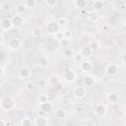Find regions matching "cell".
Segmentation results:
<instances>
[{
	"instance_id": "cell-1",
	"label": "cell",
	"mask_w": 126,
	"mask_h": 126,
	"mask_svg": "<svg viewBox=\"0 0 126 126\" xmlns=\"http://www.w3.org/2000/svg\"><path fill=\"white\" fill-rule=\"evenodd\" d=\"M14 107H15V99L12 96L6 95V96H3L0 99V108H1V110L8 112V111H11Z\"/></svg>"
},
{
	"instance_id": "cell-2",
	"label": "cell",
	"mask_w": 126,
	"mask_h": 126,
	"mask_svg": "<svg viewBox=\"0 0 126 126\" xmlns=\"http://www.w3.org/2000/svg\"><path fill=\"white\" fill-rule=\"evenodd\" d=\"M45 29H46V32H47L48 34L55 35L58 32H60V29H61V28L59 27L57 21H55V20H51V21H49V22L46 24Z\"/></svg>"
},
{
	"instance_id": "cell-3",
	"label": "cell",
	"mask_w": 126,
	"mask_h": 126,
	"mask_svg": "<svg viewBox=\"0 0 126 126\" xmlns=\"http://www.w3.org/2000/svg\"><path fill=\"white\" fill-rule=\"evenodd\" d=\"M61 76H62V79H63L65 82H67V83H73V82L76 81V78H77L76 73H75L73 70L69 69V68L64 69Z\"/></svg>"
},
{
	"instance_id": "cell-4",
	"label": "cell",
	"mask_w": 126,
	"mask_h": 126,
	"mask_svg": "<svg viewBox=\"0 0 126 126\" xmlns=\"http://www.w3.org/2000/svg\"><path fill=\"white\" fill-rule=\"evenodd\" d=\"M94 112L97 117L103 118L107 114V109H106L105 105H103L102 103H97L94 106Z\"/></svg>"
},
{
	"instance_id": "cell-5",
	"label": "cell",
	"mask_w": 126,
	"mask_h": 126,
	"mask_svg": "<svg viewBox=\"0 0 126 126\" xmlns=\"http://www.w3.org/2000/svg\"><path fill=\"white\" fill-rule=\"evenodd\" d=\"M21 45H22V42H21L20 38H18V37H12L8 41V48L12 51L18 50L21 47Z\"/></svg>"
},
{
	"instance_id": "cell-6",
	"label": "cell",
	"mask_w": 126,
	"mask_h": 126,
	"mask_svg": "<svg viewBox=\"0 0 126 126\" xmlns=\"http://www.w3.org/2000/svg\"><path fill=\"white\" fill-rule=\"evenodd\" d=\"M18 76L20 79L24 80V79H29L32 76V71L28 66H22L19 70H18Z\"/></svg>"
},
{
	"instance_id": "cell-7",
	"label": "cell",
	"mask_w": 126,
	"mask_h": 126,
	"mask_svg": "<svg viewBox=\"0 0 126 126\" xmlns=\"http://www.w3.org/2000/svg\"><path fill=\"white\" fill-rule=\"evenodd\" d=\"M74 95L76 98L78 99H81V98H84L86 95H87V88L84 87V86H79V87H76L74 89V92H73Z\"/></svg>"
},
{
	"instance_id": "cell-8",
	"label": "cell",
	"mask_w": 126,
	"mask_h": 126,
	"mask_svg": "<svg viewBox=\"0 0 126 126\" xmlns=\"http://www.w3.org/2000/svg\"><path fill=\"white\" fill-rule=\"evenodd\" d=\"M118 71H119V67L117 64H114V63H110L106 66L105 68V73L106 75L112 77V76H116L118 74Z\"/></svg>"
},
{
	"instance_id": "cell-9",
	"label": "cell",
	"mask_w": 126,
	"mask_h": 126,
	"mask_svg": "<svg viewBox=\"0 0 126 126\" xmlns=\"http://www.w3.org/2000/svg\"><path fill=\"white\" fill-rule=\"evenodd\" d=\"M0 27H1L2 32H7V31H10L14 26H13L10 18H4V19H2V21L0 23Z\"/></svg>"
},
{
	"instance_id": "cell-10",
	"label": "cell",
	"mask_w": 126,
	"mask_h": 126,
	"mask_svg": "<svg viewBox=\"0 0 126 126\" xmlns=\"http://www.w3.org/2000/svg\"><path fill=\"white\" fill-rule=\"evenodd\" d=\"M95 83V78L93 75L87 74L83 77V84L84 87H93Z\"/></svg>"
},
{
	"instance_id": "cell-11",
	"label": "cell",
	"mask_w": 126,
	"mask_h": 126,
	"mask_svg": "<svg viewBox=\"0 0 126 126\" xmlns=\"http://www.w3.org/2000/svg\"><path fill=\"white\" fill-rule=\"evenodd\" d=\"M11 21H12L13 26L16 27V28H19V27H21V26L24 25V18H23V16L18 15V14L14 15V16L11 18Z\"/></svg>"
},
{
	"instance_id": "cell-12",
	"label": "cell",
	"mask_w": 126,
	"mask_h": 126,
	"mask_svg": "<svg viewBox=\"0 0 126 126\" xmlns=\"http://www.w3.org/2000/svg\"><path fill=\"white\" fill-rule=\"evenodd\" d=\"M80 69H81V71L84 72V73H89V72L92 71V69H93V64H92V62L89 61V60H84V61L81 63V65H80Z\"/></svg>"
},
{
	"instance_id": "cell-13",
	"label": "cell",
	"mask_w": 126,
	"mask_h": 126,
	"mask_svg": "<svg viewBox=\"0 0 126 126\" xmlns=\"http://www.w3.org/2000/svg\"><path fill=\"white\" fill-rule=\"evenodd\" d=\"M35 126H46L47 125V118L44 116H38L36 115L33 120Z\"/></svg>"
},
{
	"instance_id": "cell-14",
	"label": "cell",
	"mask_w": 126,
	"mask_h": 126,
	"mask_svg": "<svg viewBox=\"0 0 126 126\" xmlns=\"http://www.w3.org/2000/svg\"><path fill=\"white\" fill-rule=\"evenodd\" d=\"M73 4H74V7L80 11V10L86 9V7L88 5V1L87 0H75Z\"/></svg>"
},
{
	"instance_id": "cell-15",
	"label": "cell",
	"mask_w": 126,
	"mask_h": 126,
	"mask_svg": "<svg viewBox=\"0 0 126 126\" xmlns=\"http://www.w3.org/2000/svg\"><path fill=\"white\" fill-rule=\"evenodd\" d=\"M80 53L83 55L84 58H87V57H89V56L92 55L93 51H92L90 45H84V46L81 47V49H80Z\"/></svg>"
},
{
	"instance_id": "cell-16",
	"label": "cell",
	"mask_w": 126,
	"mask_h": 126,
	"mask_svg": "<svg viewBox=\"0 0 126 126\" xmlns=\"http://www.w3.org/2000/svg\"><path fill=\"white\" fill-rule=\"evenodd\" d=\"M48 83H49L51 86L54 87V86H56L57 84L61 83V79H60V77H59L58 75L52 74V75H50L49 78H48Z\"/></svg>"
},
{
	"instance_id": "cell-17",
	"label": "cell",
	"mask_w": 126,
	"mask_h": 126,
	"mask_svg": "<svg viewBox=\"0 0 126 126\" xmlns=\"http://www.w3.org/2000/svg\"><path fill=\"white\" fill-rule=\"evenodd\" d=\"M106 99H107L108 103H110V104H115L116 102H118L119 97H118V95H117L115 93H109V94H107V96H106Z\"/></svg>"
},
{
	"instance_id": "cell-18",
	"label": "cell",
	"mask_w": 126,
	"mask_h": 126,
	"mask_svg": "<svg viewBox=\"0 0 126 126\" xmlns=\"http://www.w3.org/2000/svg\"><path fill=\"white\" fill-rule=\"evenodd\" d=\"M37 65H38L39 67H41V68H45V67H47V66L49 65V59H48L46 56L42 55V56H40V57L38 58Z\"/></svg>"
},
{
	"instance_id": "cell-19",
	"label": "cell",
	"mask_w": 126,
	"mask_h": 126,
	"mask_svg": "<svg viewBox=\"0 0 126 126\" xmlns=\"http://www.w3.org/2000/svg\"><path fill=\"white\" fill-rule=\"evenodd\" d=\"M39 108L42 109L43 111H45V112L48 113V112H50V111L52 110V108H53V104H52L51 101H46V102H44V103L39 104Z\"/></svg>"
},
{
	"instance_id": "cell-20",
	"label": "cell",
	"mask_w": 126,
	"mask_h": 126,
	"mask_svg": "<svg viewBox=\"0 0 126 126\" xmlns=\"http://www.w3.org/2000/svg\"><path fill=\"white\" fill-rule=\"evenodd\" d=\"M104 5H103V2L101 0H94L93 2V8H94V11L95 12H99L103 9Z\"/></svg>"
},
{
	"instance_id": "cell-21",
	"label": "cell",
	"mask_w": 126,
	"mask_h": 126,
	"mask_svg": "<svg viewBox=\"0 0 126 126\" xmlns=\"http://www.w3.org/2000/svg\"><path fill=\"white\" fill-rule=\"evenodd\" d=\"M27 10H28V8H27V6L25 5V3H19L17 6H16V12H17V14L18 15H24L26 12H27Z\"/></svg>"
},
{
	"instance_id": "cell-22",
	"label": "cell",
	"mask_w": 126,
	"mask_h": 126,
	"mask_svg": "<svg viewBox=\"0 0 126 126\" xmlns=\"http://www.w3.org/2000/svg\"><path fill=\"white\" fill-rule=\"evenodd\" d=\"M98 18H99V16H98V13L93 10V11H91V12H90L88 20H89L91 23H96V22L98 21Z\"/></svg>"
},
{
	"instance_id": "cell-23",
	"label": "cell",
	"mask_w": 126,
	"mask_h": 126,
	"mask_svg": "<svg viewBox=\"0 0 126 126\" xmlns=\"http://www.w3.org/2000/svg\"><path fill=\"white\" fill-rule=\"evenodd\" d=\"M74 51L70 48V47H68V48H65L64 50H63V57L65 58V59H73V57H74Z\"/></svg>"
},
{
	"instance_id": "cell-24",
	"label": "cell",
	"mask_w": 126,
	"mask_h": 126,
	"mask_svg": "<svg viewBox=\"0 0 126 126\" xmlns=\"http://www.w3.org/2000/svg\"><path fill=\"white\" fill-rule=\"evenodd\" d=\"M55 116L58 118V119H65L66 116H67V112L64 108H59L56 110L55 112Z\"/></svg>"
},
{
	"instance_id": "cell-25",
	"label": "cell",
	"mask_w": 126,
	"mask_h": 126,
	"mask_svg": "<svg viewBox=\"0 0 126 126\" xmlns=\"http://www.w3.org/2000/svg\"><path fill=\"white\" fill-rule=\"evenodd\" d=\"M31 33L33 37H38L41 35V29L39 27H34V28H32Z\"/></svg>"
},
{
	"instance_id": "cell-26",
	"label": "cell",
	"mask_w": 126,
	"mask_h": 126,
	"mask_svg": "<svg viewBox=\"0 0 126 126\" xmlns=\"http://www.w3.org/2000/svg\"><path fill=\"white\" fill-rule=\"evenodd\" d=\"M20 125H21V126H32V125H33V123H32V119H31V118L25 117V118H23V119L21 120Z\"/></svg>"
},
{
	"instance_id": "cell-27",
	"label": "cell",
	"mask_w": 126,
	"mask_h": 126,
	"mask_svg": "<svg viewBox=\"0 0 126 126\" xmlns=\"http://www.w3.org/2000/svg\"><path fill=\"white\" fill-rule=\"evenodd\" d=\"M90 47H91V49H92L93 52L97 51V50H99V48H100V43H99L97 40H94V41H93V42L90 44Z\"/></svg>"
},
{
	"instance_id": "cell-28",
	"label": "cell",
	"mask_w": 126,
	"mask_h": 126,
	"mask_svg": "<svg viewBox=\"0 0 126 126\" xmlns=\"http://www.w3.org/2000/svg\"><path fill=\"white\" fill-rule=\"evenodd\" d=\"M89 14H90V12L87 9H83V10H80L79 11V15H80V18L82 20H88Z\"/></svg>"
},
{
	"instance_id": "cell-29",
	"label": "cell",
	"mask_w": 126,
	"mask_h": 126,
	"mask_svg": "<svg viewBox=\"0 0 126 126\" xmlns=\"http://www.w3.org/2000/svg\"><path fill=\"white\" fill-rule=\"evenodd\" d=\"M57 23H58V25H59L60 28L64 29V28H66V26L68 24V21H67V19L65 17H61V18H59L57 20Z\"/></svg>"
},
{
	"instance_id": "cell-30",
	"label": "cell",
	"mask_w": 126,
	"mask_h": 126,
	"mask_svg": "<svg viewBox=\"0 0 126 126\" xmlns=\"http://www.w3.org/2000/svg\"><path fill=\"white\" fill-rule=\"evenodd\" d=\"M24 3H25V5L27 6L28 9H32L36 6V1L35 0H26Z\"/></svg>"
},
{
	"instance_id": "cell-31",
	"label": "cell",
	"mask_w": 126,
	"mask_h": 126,
	"mask_svg": "<svg viewBox=\"0 0 126 126\" xmlns=\"http://www.w3.org/2000/svg\"><path fill=\"white\" fill-rule=\"evenodd\" d=\"M70 43H71L70 39H67V38H65V37H64L62 40L59 41V44H60L62 47H64V49H65V48H68L69 45H70Z\"/></svg>"
},
{
	"instance_id": "cell-32",
	"label": "cell",
	"mask_w": 126,
	"mask_h": 126,
	"mask_svg": "<svg viewBox=\"0 0 126 126\" xmlns=\"http://www.w3.org/2000/svg\"><path fill=\"white\" fill-rule=\"evenodd\" d=\"M25 89H26V91H28V92H32V91L34 89V84H33V82H32V81L27 82V83L25 84Z\"/></svg>"
},
{
	"instance_id": "cell-33",
	"label": "cell",
	"mask_w": 126,
	"mask_h": 126,
	"mask_svg": "<svg viewBox=\"0 0 126 126\" xmlns=\"http://www.w3.org/2000/svg\"><path fill=\"white\" fill-rule=\"evenodd\" d=\"M73 59H74V61H76V62H81V63L84 61V57H83V55H82L80 52L75 53Z\"/></svg>"
},
{
	"instance_id": "cell-34",
	"label": "cell",
	"mask_w": 126,
	"mask_h": 126,
	"mask_svg": "<svg viewBox=\"0 0 126 126\" xmlns=\"http://www.w3.org/2000/svg\"><path fill=\"white\" fill-rule=\"evenodd\" d=\"M44 3L49 8H53V7H55L57 5V1L56 0H45Z\"/></svg>"
},
{
	"instance_id": "cell-35",
	"label": "cell",
	"mask_w": 126,
	"mask_h": 126,
	"mask_svg": "<svg viewBox=\"0 0 126 126\" xmlns=\"http://www.w3.org/2000/svg\"><path fill=\"white\" fill-rule=\"evenodd\" d=\"M63 34H64V37L67 38V39H70V38L73 36V32H72V31L69 30V29L64 30V31H63Z\"/></svg>"
},
{
	"instance_id": "cell-36",
	"label": "cell",
	"mask_w": 126,
	"mask_h": 126,
	"mask_svg": "<svg viewBox=\"0 0 126 126\" xmlns=\"http://www.w3.org/2000/svg\"><path fill=\"white\" fill-rule=\"evenodd\" d=\"M46 101H49V100H48V96H47L46 94H40L39 97H38V102H39V104L44 103V102H46Z\"/></svg>"
},
{
	"instance_id": "cell-37",
	"label": "cell",
	"mask_w": 126,
	"mask_h": 126,
	"mask_svg": "<svg viewBox=\"0 0 126 126\" xmlns=\"http://www.w3.org/2000/svg\"><path fill=\"white\" fill-rule=\"evenodd\" d=\"M54 37H55V39H56V40H57L58 42H59L60 40H62V39L64 38V34H63V31H62V32H57V33H56V34L54 35Z\"/></svg>"
},
{
	"instance_id": "cell-38",
	"label": "cell",
	"mask_w": 126,
	"mask_h": 126,
	"mask_svg": "<svg viewBox=\"0 0 126 126\" xmlns=\"http://www.w3.org/2000/svg\"><path fill=\"white\" fill-rule=\"evenodd\" d=\"M63 88H64V86H63L62 83H59V84H57L56 86H54V89H55L56 92H61V91L63 90Z\"/></svg>"
},
{
	"instance_id": "cell-39",
	"label": "cell",
	"mask_w": 126,
	"mask_h": 126,
	"mask_svg": "<svg viewBox=\"0 0 126 126\" xmlns=\"http://www.w3.org/2000/svg\"><path fill=\"white\" fill-rule=\"evenodd\" d=\"M36 115H38V116H44V117H46V115H47V112H45V111H43L42 109H38L37 110V113H36Z\"/></svg>"
},
{
	"instance_id": "cell-40",
	"label": "cell",
	"mask_w": 126,
	"mask_h": 126,
	"mask_svg": "<svg viewBox=\"0 0 126 126\" xmlns=\"http://www.w3.org/2000/svg\"><path fill=\"white\" fill-rule=\"evenodd\" d=\"M4 75H5V68L3 65H1L0 66V78H3Z\"/></svg>"
},
{
	"instance_id": "cell-41",
	"label": "cell",
	"mask_w": 126,
	"mask_h": 126,
	"mask_svg": "<svg viewBox=\"0 0 126 126\" xmlns=\"http://www.w3.org/2000/svg\"><path fill=\"white\" fill-rule=\"evenodd\" d=\"M2 8H3V10H4V11H8V10H10V6L8 5V3H7V2H5V3L2 5Z\"/></svg>"
},
{
	"instance_id": "cell-42",
	"label": "cell",
	"mask_w": 126,
	"mask_h": 126,
	"mask_svg": "<svg viewBox=\"0 0 126 126\" xmlns=\"http://www.w3.org/2000/svg\"><path fill=\"white\" fill-rule=\"evenodd\" d=\"M4 44V33L3 32H0V45H3Z\"/></svg>"
},
{
	"instance_id": "cell-43",
	"label": "cell",
	"mask_w": 126,
	"mask_h": 126,
	"mask_svg": "<svg viewBox=\"0 0 126 126\" xmlns=\"http://www.w3.org/2000/svg\"><path fill=\"white\" fill-rule=\"evenodd\" d=\"M121 58H122V61H123L124 63H126V50L122 53V57H121Z\"/></svg>"
},
{
	"instance_id": "cell-44",
	"label": "cell",
	"mask_w": 126,
	"mask_h": 126,
	"mask_svg": "<svg viewBox=\"0 0 126 126\" xmlns=\"http://www.w3.org/2000/svg\"><path fill=\"white\" fill-rule=\"evenodd\" d=\"M124 25H125V28H126V20H125V23H124Z\"/></svg>"
},
{
	"instance_id": "cell-45",
	"label": "cell",
	"mask_w": 126,
	"mask_h": 126,
	"mask_svg": "<svg viewBox=\"0 0 126 126\" xmlns=\"http://www.w3.org/2000/svg\"><path fill=\"white\" fill-rule=\"evenodd\" d=\"M84 126H86V125H84Z\"/></svg>"
},
{
	"instance_id": "cell-46",
	"label": "cell",
	"mask_w": 126,
	"mask_h": 126,
	"mask_svg": "<svg viewBox=\"0 0 126 126\" xmlns=\"http://www.w3.org/2000/svg\"><path fill=\"white\" fill-rule=\"evenodd\" d=\"M125 14H126V13H125Z\"/></svg>"
}]
</instances>
